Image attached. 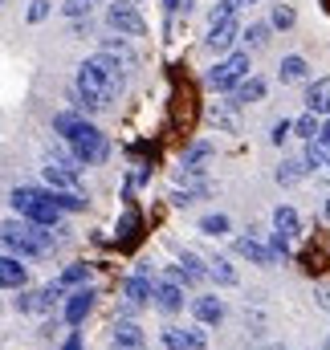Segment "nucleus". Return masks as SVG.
I'll return each instance as SVG.
<instances>
[{"mask_svg":"<svg viewBox=\"0 0 330 350\" xmlns=\"http://www.w3.org/2000/svg\"><path fill=\"white\" fill-rule=\"evenodd\" d=\"M123 94V62L110 53H94L90 62L78 66V106L82 110H102Z\"/></svg>","mask_w":330,"mask_h":350,"instance_id":"nucleus-1","label":"nucleus"},{"mask_svg":"<svg viewBox=\"0 0 330 350\" xmlns=\"http://www.w3.org/2000/svg\"><path fill=\"white\" fill-rule=\"evenodd\" d=\"M53 131H58V135L74 147V159H78L82 167H94V163H102V159L110 155L106 135H102L94 122H86L82 114H74V110L58 114V118H53Z\"/></svg>","mask_w":330,"mask_h":350,"instance_id":"nucleus-2","label":"nucleus"},{"mask_svg":"<svg viewBox=\"0 0 330 350\" xmlns=\"http://www.w3.org/2000/svg\"><path fill=\"white\" fill-rule=\"evenodd\" d=\"M0 241H4V249L12 253V257H45L49 249H53V237L41 228V224H33V220H8L4 228H0Z\"/></svg>","mask_w":330,"mask_h":350,"instance_id":"nucleus-3","label":"nucleus"},{"mask_svg":"<svg viewBox=\"0 0 330 350\" xmlns=\"http://www.w3.org/2000/svg\"><path fill=\"white\" fill-rule=\"evenodd\" d=\"M8 200H12V208H16L25 220H33V224H41V228H53V224L62 220V208H58L53 196L41 191V187H16Z\"/></svg>","mask_w":330,"mask_h":350,"instance_id":"nucleus-4","label":"nucleus"},{"mask_svg":"<svg viewBox=\"0 0 330 350\" xmlns=\"http://www.w3.org/2000/svg\"><path fill=\"white\" fill-rule=\"evenodd\" d=\"M106 21H110V29H118V37H143L147 33V21L139 16V8L131 0H114Z\"/></svg>","mask_w":330,"mask_h":350,"instance_id":"nucleus-5","label":"nucleus"},{"mask_svg":"<svg viewBox=\"0 0 330 350\" xmlns=\"http://www.w3.org/2000/svg\"><path fill=\"white\" fill-rule=\"evenodd\" d=\"M245 74H249V53L245 49H237V53H229L225 62H216V70L208 74V82H212L216 90H233Z\"/></svg>","mask_w":330,"mask_h":350,"instance_id":"nucleus-6","label":"nucleus"},{"mask_svg":"<svg viewBox=\"0 0 330 350\" xmlns=\"http://www.w3.org/2000/svg\"><path fill=\"white\" fill-rule=\"evenodd\" d=\"M41 172H45V183H49L53 191H78V167H74V163H58V159H49Z\"/></svg>","mask_w":330,"mask_h":350,"instance_id":"nucleus-7","label":"nucleus"},{"mask_svg":"<svg viewBox=\"0 0 330 350\" xmlns=\"http://www.w3.org/2000/svg\"><path fill=\"white\" fill-rule=\"evenodd\" d=\"M164 347L167 350H208V342H204V330H175V326H167Z\"/></svg>","mask_w":330,"mask_h":350,"instance_id":"nucleus-8","label":"nucleus"},{"mask_svg":"<svg viewBox=\"0 0 330 350\" xmlns=\"http://www.w3.org/2000/svg\"><path fill=\"white\" fill-rule=\"evenodd\" d=\"M58 285H45V289H33V293H25L16 306L25 310V314H45V310H53V301H58Z\"/></svg>","mask_w":330,"mask_h":350,"instance_id":"nucleus-9","label":"nucleus"},{"mask_svg":"<svg viewBox=\"0 0 330 350\" xmlns=\"http://www.w3.org/2000/svg\"><path fill=\"white\" fill-rule=\"evenodd\" d=\"M151 297H155V306H160L164 314H175V310L183 306V289H179L175 281H155V285H151Z\"/></svg>","mask_w":330,"mask_h":350,"instance_id":"nucleus-10","label":"nucleus"},{"mask_svg":"<svg viewBox=\"0 0 330 350\" xmlns=\"http://www.w3.org/2000/svg\"><path fill=\"white\" fill-rule=\"evenodd\" d=\"M237 33H241V29H237V21L212 25V29H208V49H212V53H229V49L237 45Z\"/></svg>","mask_w":330,"mask_h":350,"instance_id":"nucleus-11","label":"nucleus"},{"mask_svg":"<svg viewBox=\"0 0 330 350\" xmlns=\"http://www.w3.org/2000/svg\"><path fill=\"white\" fill-rule=\"evenodd\" d=\"M110 342H114V350H143L147 347V338H143V330L135 322H118L114 334H110Z\"/></svg>","mask_w":330,"mask_h":350,"instance_id":"nucleus-12","label":"nucleus"},{"mask_svg":"<svg viewBox=\"0 0 330 350\" xmlns=\"http://www.w3.org/2000/svg\"><path fill=\"white\" fill-rule=\"evenodd\" d=\"M237 253H241L245 261L261 265V269H269V265L277 261V257H273V249H269V245H261V241H253V237H241V241H237Z\"/></svg>","mask_w":330,"mask_h":350,"instance_id":"nucleus-13","label":"nucleus"},{"mask_svg":"<svg viewBox=\"0 0 330 350\" xmlns=\"http://www.w3.org/2000/svg\"><path fill=\"white\" fill-rule=\"evenodd\" d=\"M90 310H94V293H90V289L70 293V301H66V322H70V326H82Z\"/></svg>","mask_w":330,"mask_h":350,"instance_id":"nucleus-14","label":"nucleus"},{"mask_svg":"<svg viewBox=\"0 0 330 350\" xmlns=\"http://www.w3.org/2000/svg\"><path fill=\"white\" fill-rule=\"evenodd\" d=\"M29 281V269L16 257H0V289H21Z\"/></svg>","mask_w":330,"mask_h":350,"instance_id":"nucleus-15","label":"nucleus"},{"mask_svg":"<svg viewBox=\"0 0 330 350\" xmlns=\"http://www.w3.org/2000/svg\"><path fill=\"white\" fill-rule=\"evenodd\" d=\"M306 110L310 114H330V78H318L306 90Z\"/></svg>","mask_w":330,"mask_h":350,"instance_id":"nucleus-16","label":"nucleus"},{"mask_svg":"<svg viewBox=\"0 0 330 350\" xmlns=\"http://www.w3.org/2000/svg\"><path fill=\"white\" fill-rule=\"evenodd\" d=\"M208 277V269H200L196 257H183L179 265H171V281L175 285H196V281H204Z\"/></svg>","mask_w":330,"mask_h":350,"instance_id":"nucleus-17","label":"nucleus"},{"mask_svg":"<svg viewBox=\"0 0 330 350\" xmlns=\"http://www.w3.org/2000/svg\"><path fill=\"white\" fill-rule=\"evenodd\" d=\"M192 310H196V318H200L204 326H220V322H225V301H220V297H196Z\"/></svg>","mask_w":330,"mask_h":350,"instance_id":"nucleus-18","label":"nucleus"},{"mask_svg":"<svg viewBox=\"0 0 330 350\" xmlns=\"http://www.w3.org/2000/svg\"><path fill=\"white\" fill-rule=\"evenodd\" d=\"M233 98H237V106H249V102H261L265 98V82L261 78H241L237 86H233Z\"/></svg>","mask_w":330,"mask_h":350,"instance_id":"nucleus-19","label":"nucleus"},{"mask_svg":"<svg viewBox=\"0 0 330 350\" xmlns=\"http://www.w3.org/2000/svg\"><path fill=\"white\" fill-rule=\"evenodd\" d=\"M310 66L306 57H281V86H294V82H306Z\"/></svg>","mask_w":330,"mask_h":350,"instance_id":"nucleus-20","label":"nucleus"},{"mask_svg":"<svg viewBox=\"0 0 330 350\" xmlns=\"http://www.w3.org/2000/svg\"><path fill=\"white\" fill-rule=\"evenodd\" d=\"M327 159H330V147H327V143L306 139V159H302V167H322Z\"/></svg>","mask_w":330,"mask_h":350,"instance_id":"nucleus-21","label":"nucleus"},{"mask_svg":"<svg viewBox=\"0 0 330 350\" xmlns=\"http://www.w3.org/2000/svg\"><path fill=\"white\" fill-rule=\"evenodd\" d=\"M273 224H277L281 237H298V212L294 208H277L273 212Z\"/></svg>","mask_w":330,"mask_h":350,"instance_id":"nucleus-22","label":"nucleus"},{"mask_svg":"<svg viewBox=\"0 0 330 350\" xmlns=\"http://www.w3.org/2000/svg\"><path fill=\"white\" fill-rule=\"evenodd\" d=\"M147 297H151V281H147V277H131V281H127V301H131V306H143Z\"/></svg>","mask_w":330,"mask_h":350,"instance_id":"nucleus-23","label":"nucleus"},{"mask_svg":"<svg viewBox=\"0 0 330 350\" xmlns=\"http://www.w3.org/2000/svg\"><path fill=\"white\" fill-rule=\"evenodd\" d=\"M49 196H53V204H58L62 212H82L86 208V200L78 191H49Z\"/></svg>","mask_w":330,"mask_h":350,"instance_id":"nucleus-24","label":"nucleus"},{"mask_svg":"<svg viewBox=\"0 0 330 350\" xmlns=\"http://www.w3.org/2000/svg\"><path fill=\"white\" fill-rule=\"evenodd\" d=\"M208 277H216V285H237V269H233L229 261H220V257L212 261V269H208Z\"/></svg>","mask_w":330,"mask_h":350,"instance_id":"nucleus-25","label":"nucleus"},{"mask_svg":"<svg viewBox=\"0 0 330 350\" xmlns=\"http://www.w3.org/2000/svg\"><path fill=\"white\" fill-rule=\"evenodd\" d=\"M290 131H298L302 139H314V135H318V114H310V110H306L298 122H290Z\"/></svg>","mask_w":330,"mask_h":350,"instance_id":"nucleus-26","label":"nucleus"},{"mask_svg":"<svg viewBox=\"0 0 330 350\" xmlns=\"http://www.w3.org/2000/svg\"><path fill=\"white\" fill-rule=\"evenodd\" d=\"M200 232H208V237H225V232H229V216H220V212H216V216H204V220H200Z\"/></svg>","mask_w":330,"mask_h":350,"instance_id":"nucleus-27","label":"nucleus"},{"mask_svg":"<svg viewBox=\"0 0 330 350\" xmlns=\"http://www.w3.org/2000/svg\"><path fill=\"white\" fill-rule=\"evenodd\" d=\"M245 45L249 49H265V45H269V25H249Z\"/></svg>","mask_w":330,"mask_h":350,"instance_id":"nucleus-28","label":"nucleus"},{"mask_svg":"<svg viewBox=\"0 0 330 350\" xmlns=\"http://www.w3.org/2000/svg\"><path fill=\"white\" fill-rule=\"evenodd\" d=\"M82 281H86V265H70L53 285H58V289H70V285H82Z\"/></svg>","mask_w":330,"mask_h":350,"instance_id":"nucleus-29","label":"nucleus"},{"mask_svg":"<svg viewBox=\"0 0 330 350\" xmlns=\"http://www.w3.org/2000/svg\"><path fill=\"white\" fill-rule=\"evenodd\" d=\"M233 16H237V0H220V4L212 8L208 25H225V21H233Z\"/></svg>","mask_w":330,"mask_h":350,"instance_id":"nucleus-30","label":"nucleus"},{"mask_svg":"<svg viewBox=\"0 0 330 350\" xmlns=\"http://www.w3.org/2000/svg\"><path fill=\"white\" fill-rule=\"evenodd\" d=\"M208 118H212L216 126H225V131H237V114H233V110H225L220 102H216V106L208 110Z\"/></svg>","mask_w":330,"mask_h":350,"instance_id":"nucleus-31","label":"nucleus"},{"mask_svg":"<svg viewBox=\"0 0 330 350\" xmlns=\"http://www.w3.org/2000/svg\"><path fill=\"white\" fill-rule=\"evenodd\" d=\"M298 16H294V8L290 4H273V29H290Z\"/></svg>","mask_w":330,"mask_h":350,"instance_id":"nucleus-32","label":"nucleus"},{"mask_svg":"<svg viewBox=\"0 0 330 350\" xmlns=\"http://www.w3.org/2000/svg\"><path fill=\"white\" fill-rule=\"evenodd\" d=\"M102 53H110V57H114V62H123V66H131V62H135V57H131V49H127L123 41H106V45H102Z\"/></svg>","mask_w":330,"mask_h":350,"instance_id":"nucleus-33","label":"nucleus"},{"mask_svg":"<svg viewBox=\"0 0 330 350\" xmlns=\"http://www.w3.org/2000/svg\"><path fill=\"white\" fill-rule=\"evenodd\" d=\"M62 12H66L70 21H82V16H90V0H66Z\"/></svg>","mask_w":330,"mask_h":350,"instance_id":"nucleus-34","label":"nucleus"},{"mask_svg":"<svg viewBox=\"0 0 330 350\" xmlns=\"http://www.w3.org/2000/svg\"><path fill=\"white\" fill-rule=\"evenodd\" d=\"M302 172H306L302 163H281V167H277V183H298Z\"/></svg>","mask_w":330,"mask_h":350,"instance_id":"nucleus-35","label":"nucleus"},{"mask_svg":"<svg viewBox=\"0 0 330 350\" xmlns=\"http://www.w3.org/2000/svg\"><path fill=\"white\" fill-rule=\"evenodd\" d=\"M45 16H49V0H33V4H29V21L37 25V21H45Z\"/></svg>","mask_w":330,"mask_h":350,"instance_id":"nucleus-36","label":"nucleus"},{"mask_svg":"<svg viewBox=\"0 0 330 350\" xmlns=\"http://www.w3.org/2000/svg\"><path fill=\"white\" fill-rule=\"evenodd\" d=\"M135 228H139V212H127V216H123V237L135 241Z\"/></svg>","mask_w":330,"mask_h":350,"instance_id":"nucleus-37","label":"nucleus"},{"mask_svg":"<svg viewBox=\"0 0 330 350\" xmlns=\"http://www.w3.org/2000/svg\"><path fill=\"white\" fill-rule=\"evenodd\" d=\"M285 139H290V122H285V118H281V122H277V126H273V143H277V147H281V143H285Z\"/></svg>","mask_w":330,"mask_h":350,"instance_id":"nucleus-38","label":"nucleus"},{"mask_svg":"<svg viewBox=\"0 0 330 350\" xmlns=\"http://www.w3.org/2000/svg\"><path fill=\"white\" fill-rule=\"evenodd\" d=\"M314 139H318V143H327V147H330V114H327V122H318V135H314Z\"/></svg>","mask_w":330,"mask_h":350,"instance_id":"nucleus-39","label":"nucleus"},{"mask_svg":"<svg viewBox=\"0 0 330 350\" xmlns=\"http://www.w3.org/2000/svg\"><path fill=\"white\" fill-rule=\"evenodd\" d=\"M318 306H322V310H330V285H322V289H318Z\"/></svg>","mask_w":330,"mask_h":350,"instance_id":"nucleus-40","label":"nucleus"},{"mask_svg":"<svg viewBox=\"0 0 330 350\" xmlns=\"http://www.w3.org/2000/svg\"><path fill=\"white\" fill-rule=\"evenodd\" d=\"M62 350H82V338L74 334V338H70V342H66V347H62Z\"/></svg>","mask_w":330,"mask_h":350,"instance_id":"nucleus-41","label":"nucleus"},{"mask_svg":"<svg viewBox=\"0 0 330 350\" xmlns=\"http://www.w3.org/2000/svg\"><path fill=\"white\" fill-rule=\"evenodd\" d=\"M164 4H167V8H179V0H164Z\"/></svg>","mask_w":330,"mask_h":350,"instance_id":"nucleus-42","label":"nucleus"},{"mask_svg":"<svg viewBox=\"0 0 330 350\" xmlns=\"http://www.w3.org/2000/svg\"><path fill=\"white\" fill-rule=\"evenodd\" d=\"M241 4H257V0H237V8H241Z\"/></svg>","mask_w":330,"mask_h":350,"instance_id":"nucleus-43","label":"nucleus"},{"mask_svg":"<svg viewBox=\"0 0 330 350\" xmlns=\"http://www.w3.org/2000/svg\"><path fill=\"white\" fill-rule=\"evenodd\" d=\"M327 220H330V200H327Z\"/></svg>","mask_w":330,"mask_h":350,"instance_id":"nucleus-44","label":"nucleus"},{"mask_svg":"<svg viewBox=\"0 0 330 350\" xmlns=\"http://www.w3.org/2000/svg\"><path fill=\"white\" fill-rule=\"evenodd\" d=\"M273 350H281V347H273Z\"/></svg>","mask_w":330,"mask_h":350,"instance_id":"nucleus-45","label":"nucleus"},{"mask_svg":"<svg viewBox=\"0 0 330 350\" xmlns=\"http://www.w3.org/2000/svg\"><path fill=\"white\" fill-rule=\"evenodd\" d=\"M90 4H94V0H90Z\"/></svg>","mask_w":330,"mask_h":350,"instance_id":"nucleus-46","label":"nucleus"},{"mask_svg":"<svg viewBox=\"0 0 330 350\" xmlns=\"http://www.w3.org/2000/svg\"><path fill=\"white\" fill-rule=\"evenodd\" d=\"M327 163H330V159H327Z\"/></svg>","mask_w":330,"mask_h":350,"instance_id":"nucleus-47","label":"nucleus"},{"mask_svg":"<svg viewBox=\"0 0 330 350\" xmlns=\"http://www.w3.org/2000/svg\"><path fill=\"white\" fill-rule=\"evenodd\" d=\"M327 350H330V347H327Z\"/></svg>","mask_w":330,"mask_h":350,"instance_id":"nucleus-48","label":"nucleus"}]
</instances>
